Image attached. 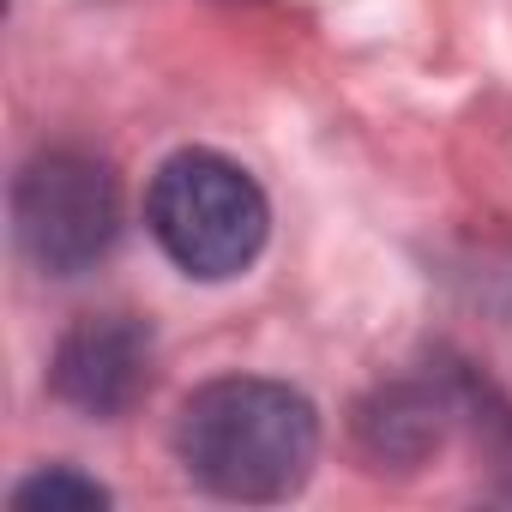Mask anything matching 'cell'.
I'll return each instance as SVG.
<instances>
[{"instance_id": "8992f818", "label": "cell", "mask_w": 512, "mask_h": 512, "mask_svg": "<svg viewBox=\"0 0 512 512\" xmlns=\"http://www.w3.org/2000/svg\"><path fill=\"white\" fill-rule=\"evenodd\" d=\"M452 368V392H458V422L470 428L482 464H488V482L494 494L512 500V398L488 380H476L464 362H446Z\"/></svg>"}, {"instance_id": "3957f363", "label": "cell", "mask_w": 512, "mask_h": 512, "mask_svg": "<svg viewBox=\"0 0 512 512\" xmlns=\"http://www.w3.org/2000/svg\"><path fill=\"white\" fill-rule=\"evenodd\" d=\"M13 241L43 278H85L121 241V181L85 145H43L13 175Z\"/></svg>"}, {"instance_id": "52a82bcc", "label": "cell", "mask_w": 512, "mask_h": 512, "mask_svg": "<svg viewBox=\"0 0 512 512\" xmlns=\"http://www.w3.org/2000/svg\"><path fill=\"white\" fill-rule=\"evenodd\" d=\"M115 494L97 482V476H85V470H73V464H49V470H31L25 482H13V494H7V506L13 512H67V506H109Z\"/></svg>"}, {"instance_id": "5b68a950", "label": "cell", "mask_w": 512, "mask_h": 512, "mask_svg": "<svg viewBox=\"0 0 512 512\" xmlns=\"http://www.w3.org/2000/svg\"><path fill=\"white\" fill-rule=\"evenodd\" d=\"M452 428H458L452 368L380 380V386L350 410V434H356V446H362V458H368L374 470H416V464H428V458L446 446Z\"/></svg>"}, {"instance_id": "277c9868", "label": "cell", "mask_w": 512, "mask_h": 512, "mask_svg": "<svg viewBox=\"0 0 512 512\" xmlns=\"http://www.w3.org/2000/svg\"><path fill=\"white\" fill-rule=\"evenodd\" d=\"M151 368H157V344L145 320L85 314L61 332L49 356V392L85 422H115L151 392Z\"/></svg>"}, {"instance_id": "6da1fadb", "label": "cell", "mask_w": 512, "mask_h": 512, "mask_svg": "<svg viewBox=\"0 0 512 512\" xmlns=\"http://www.w3.org/2000/svg\"><path fill=\"white\" fill-rule=\"evenodd\" d=\"M169 446L211 500L278 506L302 494L320 464V410L290 380L217 374L181 398Z\"/></svg>"}, {"instance_id": "7a4b0ae2", "label": "cell", "mask_w": 512, "mask_h": 512, "mask_svg": "<svg viewBox=\"0 0 512 512\" xmlns=\"http://www.w3.org/2000/svg\"><path fill=\"white\" fill-rule=\"evenodd\" d=\"M145 223L163 260L193 284H229L253 272L272 241L266 187L253 181L247 163L211 145H181L157 163L145 187Z\"/></svg>"}]
</instances>
